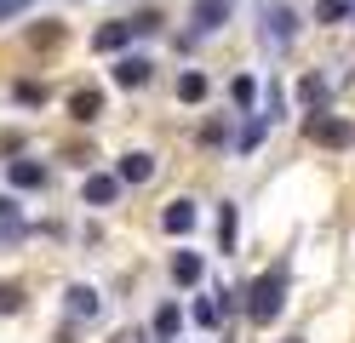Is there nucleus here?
<instances>
[{"instance_id": "1", "label": "nucleus", "mask_w": 355, "mask_h": 343, "mask_svg": "<svg viewBox=\"0 0 355 343\" xmlns=\"http://www.w3.org/2000/svg\"><path fill=\"white\" fill-rule=\"evenodd\" d=\"M281 304H286V263L263 269L258 281L247 286V320H252V326H270V320L281 315Z\"/></svg>"}, {"instance_id": "2", "label": "nucleus", "mask_w": 355, "mask_h": 343, "mask_svg": "<svg viewBox=\"0 0 355 343\" xmlns=\"http://www.w3.org/2000/svg\"><path fill=\"white\" fill-rule=\"evenodd\" d=\"M304 132L315 137L321 149H355V121H344V114H327V109H309Z\"/></svg>"}, {"instance_id": "3", "label": "nucleus", "mask_w": 355, "mask_h": 343, "mask_svg": "<svg viewBox=\"0 0 355 343\" xmlns=\"http://www.w3.org/2000/svg\"><path fill=\"white\" fill-rule=\"evenodd\" d=\"M230 0H195V12H189V23H195V35H212V29H224L230 23Z\"/></svg>"}, {"instance_id": "4", "label": "nucleus", "mask_w": 355, "mask_h": 343, "mask_svg": "<svg viewBox=\"0 0 355 343\" xmlns=\"http://www.w3.org/2000/svg\"><path fill=\"white\" fill-rule=\"evenodd\" d=\"M263 35H270V46H286L298 35V17H293V6H263Z\"/></svg>"}, {"instance_id": "5", "label": "nucleus", "mask_w": 355, "mask_h": 343, "mask_svg": "<svg viewBox=\"0 0 355 343\" xmlns=\"http://www.w3.org/2000/svg\"><path fill=\"white\" fill-rule=\"evenodd\" d=\"M132 35H138V29H132V17H115V23H103V29L92 35V52H121Z\"/></svg>"}, {"instance_id": "6", "label": "nucleus", "mask_w": 355, "mask_h": 343, "mask_svg": "<svg viewBox=\"0 0 355 343\" xmlns=\"http://www.w3.org/2000/svg\"><path fill=\"white\" fill-rule=\"evenodd\" d=\"M195 218H201V212H195V200H172L166 212H161V229H166V235H189Z\"/></svg>"}, {"instance_id": "7", "label": "nucleus", "mask_w": 355, "mask_h": 343, "mask_svg": "<svg viewBox=\"0 0 355 343\" xmlns=\"http://www.w3.org/2000/svg\"><path fill=\"white\" fill-rule=\"evenodd\" d=\"M121 183H149L155 177V155H144V149H132V155H121V172H115Z\"/></svg>"}, {"instance_id": "8", "label": "nucleus", "mask_w": 355, "mask_h": 343, "mask_svg": "<svg viewBox=\"0 0 355 343\" xmlns=\"http://www.w3.org/2000/svg\"><path fill=\"white\" fill-rule=\"evenodd\" d=\"M69 114H75L80 126H92L98 114H103V91H92V86H80L75 98H69Z\"/></svg>"}, {"instance_id": "9", "label": "nucleus", "mask_w": 355, "mask_h": 343, "mask_svg": "<svg viewBox=\"0 0 355 343\" xmlns=\"http://www.w3.org/2000/svg\"><path fill=\"white\" fill-rule=\"evenodd\" d=\"M149 75H155V63H149V58H138V52L115 63V80H121V86H149Z\"/></svg>"}, {"instance_id": "10", "label": "nucleus", "mask_w": 355, "mask_h": 343, "mask_svg": "<svg viewBox=\"0 0 355 343\" xmlns=\"http://www.w3.org/2000/svg\"><path fill=\"white\" fill-rule=\"evenodd\" d=\"M86 206H109V200H115L121 195V177H109V172H98V177H86Z\"/></svg>"}, {"instance_id": "11", "label": "nucleus", "mask_w": 355, "mask_h": 343, "mask_svg": "<svg viewBox=\"0 0 355 343\" xmlns=\"http://www.w3.org/2000/svg\"><path fill=\"white\" fill-rule=\"evenodd\" d=\"M201 269H207V263L195 258V252H172V281H178V286H195V281H201Z\"/></svg>"}, {"instance_id": "12", "label": "nucleus", "mask_w": 355, "mask_h": 343, "mask_svg": "<svg viewBox=\"0 0 355 343\" xmlns=\"http://www.w3.org/2000/svg\"><path fill=\"white\" fill-rule=\"evenodd\" d=\"M6 177L17 183V189H40V183H46V166H35V160H12Z\"/></svg>"}, {"instance_id": "13", "label": "nucleus", "mask_w": 355, "mask_h": 343, "mask_svg": "<svg viewBox=\"0 0 355 343\" xmlns=\"http://www.w3.org/2000/svg\"><path fill=\"white\" fill-rule=\"evenodd\" d=\"M207 75H201V69H184V75H178V98H184V103H201L207 98Z\"/></svg>"}, {"instance_id": "14", "label": "nucleus", "mask_w": 355, "mask_h": 343, "mask_svg": "<svg viewBox=\"0 0 355 343\" xmlns=\"http://www.w3.org/2000/svg\"><path fill=\"white\" fill-rule=\"evenodd\" d=\"M178 326H184L178 304H161V309H155V337H161V343H172V337H178Z\"/></svg>"}, {"instance_id": "15", "label": "nucleus", "mask_w": 355, "mask_h": 343, "mask_svg": "<svg viewBox=\"0 0 355 343\" xmlns=\"http://www.w3.org/2000/svg\"><path fill=\"white\" fill-rule=\"evenodd\" d=\"M230 98H235L241 114H252V103H258V80H252V75H235V80H230Z\"/></svg>"}, {"instance_id": "16", "label": "nucleus", "mask_w": 355, "mask_h": 343, "mask_svg": "<svg viewBox=\"0 0 355 343\" xmlns=\"http://www.w3.org/2000/svg\"><path fill=\"white\" fill-rule=\"evenodd\" d=\"M355 0H315V23H349Z\"/></svg>"}, {"instance_id": "17", "label": "nucleus", "mask_w": 355, "mask_h": 343, "mask_svg": "<svg viewBox=\"0 0 355 343\" xmlns=\"http://www.w3.org/2000/svg\"><path fill=\"white\" fill-rule=\"evenodd\" d=\"M263 126H270V121H263V114H258V121L247 114V126H241V137H235V149H241V155H252V149L263 143Z\"/></svg>"}, {"instance_id": "18", "label": "nucleus", "mask_w": 355, "mask_h": 343, "mask_svg": "<svg viewBox=\"0 0 355 343\" xmlns=\"http://www.w3.org/2000/svg\"><path fill=\"white\" fill-rule=\"evenodd\" d=\"M298 98H304L309 109H327V80H321V75H304V80H298Z\"/></svg>"}, {"instance_id": "19", "label": "nucleus", "mask_w": 355, "mask_h": 343, "mask_svg": "<svg viewBox=\"0 0 355 343\" xmlns=\"http://www.w3.org/2000/svg\"><path fill=\"white\" fill-rule=\"evenodd\" d=\"M69 309L86 320V315H98L103 304H98V292H92V286H69Z\"/></svg>"}, {"instance_id": "20", "label": "nucleus", "mask_w": 355, "mask_h": 343, "mask_svg": "<svg viewBox=\"0 0 355 343\" xmlns=\"http://www.w3.org/2000/svg\"><path fill=\"white\" fill-rule=\"evenodd\" d=\"M218 246L235 252V206H218Z\"/></svg>"}, {"instance_id": "21", "label": "nucleus", "mask_w": 355, "mask_h": 343, "mask_svg": "<svg viewBox=\"0 0 355 343\" xmlns=\"http://www.w3.org/2000/svg\"><path fill=\"white\" fill-rule=\"evenodd\" d=\"M17 103H46V86H40V80H17Z\"/></svg>"}, {"instance_id": "22", "label": "nucleus", "mask_w": 355, "mask_h": 343, "mask_svg": "<svg viewBox=\"0 0 355 343\" xmlns=\"http://www.w3.org/2000/svg\"><path fill=\"white\" fill-rule=\"evenodd\" d=\"M24 309V286H0V315H17Z\"/></svg>"}, {"instance_id": "23", "label": "nucleus", "mask_w": 355, "mask_h": 343, "mask_svg": "<svg viewBox=\"0 0 355 343\" xmlns=\"http://www.w3.org/2000/svg\"><path fill=\"white\" fill-rule=\"evenodd\" d=\"M218 315H224V304H212V297L195 304V320H201V326H218Z\"/></svg>"}, {"instance_id": "24", "label": "nucleus", "mask_w": 355, "mask_h": 343, "mask_svg": "<svg viewBox=\"0 0 355 343\" xmlns=\"http://www.w3.org/2000/svg\"><path fill=\"white\" fill-rule=\"evenodd\" d=\"M224 137H230L224 121H207V126H201V143H224Z\"/></svg>"}, {"instance_id": "25", "label": "nucleus", "mask_w": 355, "mask_h": 343, "mask_svg": "<svg viewBox=\"0 0 355 343\" xmlns=\"http://www.w3.org/2000/svg\"><path fill=\"white\" fill-rule=\"evenodd\" d=\"M24 6H29V0H0V17H17Z\"/></svg>"}, {"instance_id": "26", "label": "nucleus", "mask_w": 355, "mask_h": 343, "mask_svg": "<svg viewBox=\"0 0 355 343\" xmlns=\"http://www.w3.org/2000/svg\"><path fill=\"white\" fill-rule=\"evenodd\" d=\"M286 343H304V337H286Z\"/></svg>"}, {"instance_id": "27", "label": "nucleus", "mask_w": 355, "mask_h": 343, "mask_svg": "<svg viewBox=\"0 0 355 343\" xmlns=\"http://www.w3.org/2000/svg\"><path fill=\"white\" fill-rule=\"evenodd\" d=\"M0 212H12V206H0Z\"/></svg>"}]
</instances>
